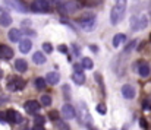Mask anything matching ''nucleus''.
Listing matches in <instances>:
<instances>
[{
	"instance_id": "1",
	"label": "nucleus",
	"mask_w": 151,
	"mask_h": 130,
	"mask_svg": "<svg viewBox=\"0 0 151 130\" xmlns=\"http://www.w3.org/2000/svg\"><path fill=\"white\" fill-rule=\"evenodd\" d=\"M125 12H126V0H117V3L113 6V9L110 12V22L113 25L119 24L123 19Z\"/></svg>"
},
{
	"instance_id": "2",
	"label": "nucleus",
	"mask_w": 151,
	"mask_h": 130,
	"mask_svg": "<svg viewBox=\"0 0 151 130\" xmlns=\"http://www.w3.org/2000/svg\"><path fill=\"white\" fill-rule=\"evenodd\" d=\"M78 24L87 32L94 31V28H96V15L94 13H84L78 18Z\"/></svg>"
},
{
	"instance_id": "3",
	"label": "nucleus",
	"mask_w": 151,
	"mask_h": 130,
	"mask_svg": "<svg viewBox=\"0 0 151 130\" xmlns=\"http://www.w3.org/2000/svg\"><path fill=\"white\" fill-rule=\"evenodd\" d=\"M6 88L10 91V92H18V91H22L25 88V81L19 76H15V78H10L7 81V85Z\"/></svg>"
},
{
	"instance_id": "4",
	"label": "nucleus",
	"mask_w": 151,
	"mask_h": 130,
	"mask_svg": "<svg viewBox=\"0 0 151 130\" xmlns=\"http://www.w3.org/2000/svg\"><path fill=\"white\" fill-rule=\"evenodd\" d=\"M78 108H79V121L82 123V124H87V123H90V121H93V119H91V116H90V113H88V107H87V104L84 102V101H79V104H78Z\"/></svg>"
},
{
	"instance_id": "5",
	"label": "nucleus",
	"mask_w": 151,
	"mask_h": 130,
	"mask_svg": "<svg viewBox=\"0 0 151 130\" xmlns=\"http://www.w3.org/2000/svg\"><path fill=\"white\" fill-rule=\"evenodd\" d=\"M78 7H79V4H78L76 1H63V3L57 4L59 12H62V13H65V15H69V13L76 12Z\"/></svg>"
},
{
	"instance_id": "6",
	"label": "nucleus",
	"mask_w": 151,
	"mask_h": 130,
	"mask_svg": "<svg viewBox=\"0 0 151 130\" xmlns=\"http://www.w3.org/2000/svg\"><path fill=\"white\" fill-rule=\"evenodd\" d=\"M31 9L34 12L44 13V12L50 10V3H49V0H34L32 4H31Z\"/></svg>"
},
{
	"instance_id": "7",
	"label": "nucleus",
	"mask_w": 151,
	"mask_h": 130,
	"mask_svg": "<svg viewBox=\"0 0 151 130\" xmlns=\"http://www.w3.org/2000/svg\"><path fill=\"white\" fill-rule=\"evenodd\" d=\"M6 121H9V123H12V124H21V123L24 121V119H22V116H21L18 111H15V110H7V111H6Z\"/></svg>"
},
{
	"instance_id": "8",
	"label": "nucleus",
	"mask_w": 151,
	"mask_h": 130,
	"mask_svg": "<svg viewBox=\"0 0 151 130\" xmlns=\"http://www.w3.org/2000/svg\"><path fill=\"white\" fill-rule=\"evenodd\" d=\"M4 3H6L9 7H12L13 10H16V12H22V13H25V12L28 10L27 4H25L24 1H21V0H4Z\"/></svg>"
},
{
	"instance_id": "9",
	"label": "nucleus",
	"mask_w": 151,
	"mask_h": 130,
	"mask_svg": "<svg viewBox=\"0 0 151 130\" xmlns=\"http://www.w3.org/2000/svg\"><path fill=\"white\" fill-rule=\"evenodd\" d=\"M24 108L27 110V113H28V114H38V111H40L41 105H40V102H38V101L29 99V101H27V102H25Z\"/></svg>"
},
{
	"instance_id": "10",
	"label": "nucleus",
	"mask_w": 151,
	"mask_h": 130,
	"mask_svg": "<svg viewBox=\"0 0 151 130\" xmlns=\"http://www.w3.org/2000/svg\"><path fill=\"white\" fill-rule=\"evenodd\" d=\"M137 67H138V75L141 78H148L150 76V64L147 61H144V60L138 61V66Z\"/></svg>"
},
{
	"instance_id": "11",
	"label": "nucleus",
	"mask_w": 151,
	"mask_h": 130,
	"mask_svg": "<svg viewBox=\"0 0 151 130\" xmlns=\"http://www.w3.org/2000/svg\"><path fill=\"white\" fill-rule=\"evenodd\" d=\"M62 116H63L66 120H72V119L76 116V111H75V108H73L70 104H65V105L62 107Z\"/></svg>"
},
{
	"instance_id": "12",
	"label": "nucleus",
	"mask_w": 151,
	"mask_h": 130,
	"mask_svg": "<svg viewBox=\"0 0 151 130\" xmlns=\"http://www.w3.org/2000/svg\"><path fill=\"white\" fill-rule=\"evenodd\" d=\"M135 94H137V91H135V88L132 86V85H123L122 86V95H123V98L134 99L135 98Z\"/></svg>"
},
{
	"instance_id": "13",
	"label": "nucleus",
	"mask_w": 151,
	"mask_h": 130,
	"mask_svg": "<svg viewBox=\"0 0 151 130\" xmlns=\"http://www.w3.org/2000/svg\"><path fill=\"white\" fill-rule=\"evenodd\" d=\"M12 57H13V50H12L9 45L1 44V45H0V59L9 60V59H12Z\"/></svg>"
},
{
	"instance_id": "14",
	"label": "nucleus",
	"mask_w": 151,
	"mask_h": 130,
	"mask_svg": "<svg viewBox=\"0 0 151 130\" xmlns=\"http://www.w3.org/2000/svg\"><path fill=\"white\" fill-rule=\"evenodd\" d=\"M31 47H32L31 40H28V38L21 40V43H19V50H21V53H28V51L31 50Z\"/></svg>"
},
{
	"instance_id": "15",
	"label": "nucleus",
	"mask_w": 151,
	"mask_h": 130,
	"mask_svg": "<svg viewBox=\"0 0 151 130\" xmlns=\"http://www.w3.org/2000/svg\"><path fill=\"white\" fill-rule=\"evenodd\" d=\"M32 60H34V63L38 64V66H41V64L46 63V57H44V54H43L41 51H35V53L32 54Z\"/></svg>"
},
{
	"instance_id": "16",
	"label": "nucleus",
	"mask_w": 151,
	"mask_h": 130,
	"mask_svg": "<svg viewBox=\"0 0 151 130\" xmlns=\"http://www.w3.org/2000/svg\"><path fill=\"white\" fill-rule=\"evenodd\" d=\"M59 81H60V76H59L56 72H50V73H47V76H46V82H47V84H51V85H56Z\"/></svg>"
},
{
	"instance_id": "17",
	"label": "nucleus",
	"mask_w": 151,
	"mask_h": 130,
	"mask_svg": "<svg viewBox=\"0 0 151 130\" xmlns=\"http://www.w3.org/2000/svg\"><path fill=\"white\" fill-rule=\"evenodd\" d=\"M9 40H10L12 43H18V41L21 40V31L16 29V28L10 29V31H9Z\"/></svg>"
},
{
	"instance_id": "18",
	"label": "nucleus",
	"mask_w": 151,
	"mask_h": 130,
	"mask_svg": "<svg viewBox=\"0 0 151 130\" xmlns=\"http://www.w3.org/2000/svg\"><path fill=\"white\" fill-rule=\"evenodd\" d=\"M15 69L22 73V72H25V70L28 69V64H27V61H25L24 59H18V60L15 61Z\"/></svg>"
},
{
	"instance_id": "19",
	"label": "nucleus",
	"mask_w": 151,
	"mask_h": 130,
	"mask_svg": "<svg viewBox=\"0 0 151 130\" xmlns=\"http://www.w3.org/2000/svg\"><path fill=\"white\" fill-rule=\"evenodd\" d=\"M72 79H73V82H75L76 85H82V84L85 82V75H84V73L73 72V75H72Z\"/></svg>"
},
{
	"instance_id": "20",
	"label": "nucleus",
	"mask_w": 151,
	"mask_h": 130,
	"mask_svg": "<svg viewBox=\"0 0 151 130\" xmlns=\"http://www.w3.org/2000/svg\"><path fill=\"white\" fill-rule=\"evenodd\" d=\"M123 41H126V35L125 34H116L113 37V47H119Z\"/></svg>"
},
{
	"instance_id": "21",
	"label": "nucleus",
	"mask_w": 151,
	"mask_h": 130,
	"mask_svg": "<svg viewBox=\"0 0 151 130\" xmlns=\"http://www.w3.org/2000/svg\"><path fill=\"white\" fill-rule=\"evenodd\" d=\"M12 24V18L7 13H1L0 15V25L1 26H9Z\"/></svg>"
},
{
	"instance_id": "22",
	"label": "nucleus",
	"mask_w": 151,
	"mask_h": 130,
	"mask_svg": "<svg viewBox=\"0 0 151 130\" xmlns=\"http://www.w3.org/2000/svg\"><path fill=\"white\" fill-rule=\"evenodd\" d=\"M81 66H82V69L91 70V69L94 67V63H93V60H91L90 57H84V59H82V63H81Z\"/></svg>"
},
{
	"instance_id": "23",
	"label": "nucleus",
	"mask_w": 151,
	"mask_h": 130,
	"mask_svg": "<svg viewBox=\"0 0 151 130\" xmlns=\"http://www.w3.org/2000/svg\"><path fill=\"white\" fill-rule=\"evenodd\" d=\"M46 84H47V82H46L43 78H37V79L34 81V85H35V88H37L38 91L44 89V88H46Z\"/></svg>"
},
{
	"instance_id": "24",
	"label": "nucleus",
	"mask_w": 151,
	"mask_h": 130,
	"mask_svg": "<svg viewBox=\"0 0 151 130\" xmlns=\"http://www.w3.org/2000/svg\"><path fill=\"white\" fill-rule=\"evenodd\" d=\"M101 3H103V0H82V4H85V6H90V7L100 6Z\"/></svg>"
},
{
	"instance_id": "25",
	"label": "nucleus",
	"mask_w": 151,
	"mask_h": 130,
	"mask_svg": "<svg viewBox=\"0 0 151 130\" xmlns=\"http://www.w3.org/2000/svg\"><path fill=\"white\" fill-rule=\"evenodd\" d=\"M145 26H147V16L145 15L138 16V29H144Z\"/></svg>"
},
{
	"instance_id": "26",
	"label": "nucleus",
	"mask_w": 151,
	"mask_h": 130,
	"mask_svg": "<svg viewBox=\"0 0 151 130\" xmlns=\"http://www.w3.org/2000/svg\"><path fill=\"white\" fill-rule=\"evenodd\" d=\"M40 102H41V105H44V107H50L51 96L50 95H43V96H40Z\"/></svg>"
},
{
	"instance_id": "27",
	"label": "nucleus",
	"mask_w": 151,
	"mask_h": 130,
	"mask_svg": "<svg viewBox=\"0 0 151 130\" xmlns=\"http://www.w3.org/2000/svg\"><path fill=\"white\" fill-rule=\"evenodd\" d=\"M54 124H56V127L59 130H70V127L68 126V123H65L63 120H56Z\"/></svg>"
},
{
	"instance_id": "28",
	"label": "nucleus",
	"mask_w": 151,
	"mask_h": 130,
	"mask_svg": "<svg viewBox=\"0 0 151 130\" xmlns=\"http://www.w3.org/2000/svg\"><path fill=\"white\" fill-rule=\"evenodd\" d=\"M135 47H137V41H135V40H132L131 43H129L128 45H126V47H125V53H126V54L132 53V50H134Z\"/></svg>"
},
{
	"instance_id": "29",
	"label": "nucleus",
	"mask_w": 151,
	"mask_h": 130,
	"mask_svg": "<svg viewBox=\"0 0 151 130\" xmlns=\"http://www.w3.org/2000/svg\"><path fill=\"white\" fill-rule=\"evenodd\" d=\"M44 123H46V119H44V116H40V114H37V116H35V126H44Z\"/></svg>"
},
{
	"instance_id": "30",
	"label": "nucleus",
	"mask_w": 151,
	"mask_h": 130,
	"mask_svg": "<svg viewBox=\"0 0 151 130\" xmlns=\"http://www.w3.org/2000/svg\"><path fill=\"white\" fill-rule=\"evenodd\" d=\"M131 28H132V31H138V16H132V19H131Z\"/></svg>"
},
{
	"instance_id": "31",
	"label": "nucleus",
	"mask_w": 151,
	"mask_h": 130,
	"mask_svg": "<svg viewBox=\"0 0 151 130\" xmlns=\"http://www.w3.org/2000/svg\"><path fill=\"white\" fill-rule=\"evenodd\" d=\"M43 50L46 53H53V45L50 43H43Z\"/></svg>"
},
{
	"instance_id": "32",
	"label": "nucleus",
	"mask_w": 151,
	"mask_h": 130,
	"mask_svg": "<svg viewBox=\"0 0 151 130\" xmlns=\"http://www.w3.org/2000/svg\"><path fill=\"white\" fill-rule=\"evenodd\" d=\"M97 111H99V114H103V116H104V114L107 113L106 105H104V104H99V105H97Z\"/></svg>"
},
{
	"instance_id": "33",
	"label": "nucleus",
	"mask_w": 151,
	"mask_h": 130,
	"mask_svg": "<svg viewBox=\"0 0 151 130\" xmlns=\"http://www.w3.org/2000/svg\"><path fill=\"white\" fill-rule=\"evenodd\" d=\"M49 117H50L53 121H56V120H59V113L57 111H50L49 113Z\"/></svg>"
},
{
	"instance_id": "34",
	"label": "nucleus",
	"mask_w": 151,
	"mask_h": 130,
	"mask_svg": "<svg viewBox=\"0 0 151 130\" xmlns=\"http://www.w3.org/2000/svg\"><path fill=\"white\" fill-rule=\"evenodd\" d=\"M142 108H144L145 111H151V102L148 99H145V101L142 102Z\"/></svg>"
},
{
	"instance_id": "35",
	"label": "nucleus",
	"mask_w": 151,
	"mask_h": 130,
	"mask_svg": "<svg viewBox=\"0 0 151 130\" xmlns=\"http://www.w3.org/2000/svg\"><path fill=\"white\" fill-rule=\"evenodd\" d=\"M59 51H60V53H63V54H68V47L62 44V45H59Z\"/></svg>"
},
{
	"instance_id": "36",
	"label": "nucleus",
	"mask_w": 151,
	"mask_h": 130,
	"mask_svg": "<svg viewBox=\"0 0 151 130\" xmlns=\"http://www.w3.org/2000/svg\"><path fill=\"white\" fill-rule=\"evenodd\" d=\"M73 69H75V72L82 73V66H81V64H73Z\"/></svg>"
},
{
	"instance_id": "37",
	"label": "nucleus",
	"mask_w": 151,
	"mask_h": 130,
	"mask_svg": "<svg viewBox=\"0 0 151 130\" xmlns=\"http://www.w3.org/2000/svg\"><path fill=\"white\" fill-rule=\"evenodd\" d=\"M0 123H7L6 121V113H0Z\"/></svg>"
},
{
	"instance_id": "38",
	"label": "nucleus",
	"mask_w": 151,
	"mask_h": 130,
	"mask_svg": "<svg viewBox=\"0 0 151 130\" xmlns=\"http://www.w3.org/2000/svg\"><path fill=\"white\" fill-rule=\"evenodd\" d=\"M63 92H65V94H68V99H69V98H70V91H69L68 85H65V86H63Z\"/></svg>"
},
{
	"instance_id": "39",
	"label": "nucleus",
	"mask_w": 151,
	"mask_h": 130,
	"mask_svg": "<svg viewBox=\"0 0 151 130\" xmlns=\"http://www.w3.org/2000/svg\"><path fill=\"white\" fill-rule=\"evenodd\" d=\"M139 123H141V127H142V129H147V120H145V119H141Z\"/></svg>"
},
{
	"instance_id": "40",
	"label": "nucleus",
	"mask_w": 151,
	"mask_h": 130,
	"mask_svg": "<svg viewBox=\"0 0 151 130\" xmlns=\"http://www.w3.org/2000/svg\"><path fill=\"white\" fill-rule=\"evenodd\" d=\"M24 31H25V34H28V35H35V32L31 31V29H24Z\"/></svg>"
},
{
	"instance_id": "41",
	"label": "nucleus",
	"mask_w": 151,
	"mask_h": 130,
	"mask_svg": "<svg viewBox=\"0 0 151 130\" xmlns=\"http://www.w3.org/2000/svg\"><path fill=\"white\" fill-rule=\"evenodd\" d=\"M6 101H7V98H6L4 95H1V96H0V104H4Z\"/></svg>"
},
{
	"instance_id": "42",
	"label": "nucleus",
	"mask_w": 151,
	"mask_h": 130,
	"mask_svg": "<svg viewBox=\"0 0 151 130\" xmlns=\"http://www.w3.org/2000/svg\"><path fill=\"white\" fill-rule=\"evenodd\" d=\"M32 130H46V129H44V126H34Z\"/></svg>"
},
{
	"instance_id": "43",
	"label": "nucleus",
	"mask_w": 151,
	"mask_h": 130,
	"mask_svg": "<svg viewBox=\"0 0 151 130\" xmlns=\"http://www.w3.org/2000/svg\"><path fill=\"white\" fill-rule=\"evenodd\" d=\"M90 48H91L94 53H97V50H99V48H97V45H90Z\"/></svg>"
},
{
	"instance_id": "44",
	"label": "nucleus",
	"mask_w": 151,
	"mask_h": 130,
	"mask_svg": "<svg viewBox=\"0 0 151 130\" xmlns=\"http://www.w3.org/2000/svg\"><path fill=\"white\" fill-rule=\"evenodd\" d=\"M53 3H56V4H60V3H63V0H51Z\"/></svg>"
},
{
	"instance_id": "45",
	"label": "nucleus",
	"mask_w": 151,
	"mask_h": 130,
	"mask_svg": "<svg viewBox=\"0 0 151 130\" xmlns=\"http://www.w3.org/2000/svg\"><path fill=\"white\" fill-rule=\"evenodd\" d=\"M88 130H97V129H96L93 124H88Z\"/></svg>"
},
{
	"instance_id": "46",
	"label": "nucleus",
	"mask_w": 151,
	"mask_h": 130,
	"mask_svg": "<svg viewBox=\"0 0 151 130\" xmlns=\"http://www.w3.org/2000/svg\"><path fill=\"white\" fill-rule=\"evenodd\" d=\"M1 78H3V70L0 69V79H1Z\"/></svg>"
},
{
	"instance_id": "47",
	"label": "nucleus",
	"mask_w": 151,
	"mask_h": 130,
	"mask_svg": "<svg viewBox=\"0 0 151 130\" xmlns=\"http://www.w3.org/2000/svg\"><path fill=\"white\" fill-rule=\"evenodd\" d=\"M122 130H128V129H126V126H123V127H122Z\"/></svg>"
},
{
	"instance_id": "48",
	"label": "nucleus",
	"mask_w": 151,
	"mask_h": 130,
	"mask_svg": "<svg viewBox=\"0 0 151 130\" xmlns=\"http://www.w3.org/2000/svg\"><path fill=\"white\" fill-rule=\"evenodd\" d=\"M110 130H114V129H110Z\"/></svg>"
},
{
	"instance_id": "49",
	"label": "nucleus",
	"mask_w": 151,
	"mask_h": 130,
	"mask_svg": "<svg viewBox=\"0 0 151 130\" xmlns=\"http://www.w3.org/2000/svg\"><path fill=\"white\" fill-rule=\"evenodd\" d=\"M150 40H151V35H150Z\"/></svg>"
}]
</instances>
